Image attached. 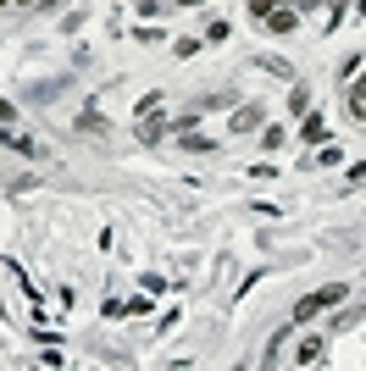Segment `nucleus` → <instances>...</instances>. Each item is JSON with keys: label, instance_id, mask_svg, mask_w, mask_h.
Masks as SVG:
<instances>
[{"label": "nucleus", "instance_id": "4", "mask_svg": "<svg viewBox=\"0 0 366 371\" xmlns=\"http://www.w3.org/2000/svg\"><path fill=\"white\" fill-rule=\"evenodd\" d=\"M167 128H172V122H167L161 111H150L145 122H139V139H145V145H161V139H167Z\"/></svg>", "mask_w": 366, "mask_h": 371}, {"label": "nucleus", "instance_id": "3", "mask_svg": "<svg viewBox=\"0 0 366 371\" xmlns=\"http://www.w3.org/2000/svg\"><path fill=\"white\" fill-rule=\"evenodd\" d=\"M300 139L316 150V145H328V117L322 111H305V122H300Z\"/></svg>", "mask_w": 366, "mask_h": 371}, {"label": "nucleus", "instance_id": "19", "mask_svg": "<svg viewBox=\"0 0 366 371\" xmlns=\"http://www.w3.org/2000/svg\"><path fill=\"white\" fill-rule=\"evenodd\" d=\"M361 17H366V0H361Z\"/></svg>", "mask_w": 366, "mask_h": 371}, {"label": "nucleus", "instance_id": "14", "mask_svg": "<svg viewBox=\"0 0 366 371\" xmlns=\"http://www.w3.org/2000/svg\"><path fill=\"white\" fill-rule=\"evenodd\" d=\"M272 6H283V0H250V17H255V22H261V17H267V11H272Z\"/></svg>", "mask_w": 366, "mask_h": 371}, {"label": "nucleus", "instance_id": "18", "mask_svg": "<svg viewBox=\"0 0 366 371\" xmlns=\"http://www.w3.org/2000/svg\"><path fill=\"white\" fill-rule=\"evenodd\" d=\"M0 6H17V0H0Z\"/></svg>", "mask_w": 366, "mask_h": 371}, {"label": "nucleus", "instance_id": "12", "mask_svg": "<svg viewBox=\"0 0 366 371\" xmlns=\"http://www.w3.org/2000/svg\"><path fill=\"white\" fill-rule=\"evenodd\" d=\"M261 145H267V155H278V150H283V128H267V133H261Z\"/></svg>", "mask_w": 366, "mask_h": 371}, {"label": "nucleus", "instance_id": "9", "mask_svg": "<svg viewBox=\"0 0 366 371\" xmlns=\"http://www.w3.org/2000/svg\"><path fill=\"white\" fill-rule=\"evenodd\" d=\"M289 106H294V111H300V117L311 111V89H305V83H294V89H289Z\"/></svg>", "mask_w": 366, "mask_h": 371}, {"label": "nucleus", "instance_id": "2", "mask_svg": "<svg viewBox=\"0 0 366 371\" xmlns=\"http://www.w3.org/2000/svg\"><path fill=\"white\" fill-rule=\"evenodd\" d=\"M294 22H300V11H294V6H272V11L261 17V28H267V34H294Z\"/></svg>", "mask_w": 366, "mask_h": 371}, {"label": "nucleus", "instance_id": "16", "mask_svg": "<svg viewBox=\"0 0 366 371\" xmlns=\"http://www.w3.org/2000/svg\"><path fill=\"white\" fill-rule=\"evenodd\" d=\"M178 6H206V0H178Z\"/></svg>", "mask_w": 366, "mask_h": 371}, {"label": "nucleus", "instance_id": "15", "mask_svg": "<svg viewBox=\"0 0 366 371\" xmlns=\"http://www.w3.org/2000/svg\"><path fill=\"white\" fill-rule=\"evenodd\" d=\"M0 122H6V128H11V122H17V106H11V100H6V94H0Z\"/></svg>", "mask_w": 366, "mask_h": 371}, {"label": "nucleus", "instance_id": "5", "mask_svg": "<svg viewBox=\"0 0 366 371\" xmlns=\"http://www.w3.org/2000/svg\"><path fill=\"white\" fill-rule=\"evenodd\" d=\"M322 355H328V344H322V338H305V344L294 349V366H322Z\"/></svg>", "mask_w": 366, "mask_h": 371}, {"label": "nucleus", "instance_id": "17", "mask_svg": "<svg viewBox=\"0 0 366 371\" xmlns=\"http://www.w3.org/2000/svg\"><path fill=\"white\" fill-rule=\"evenodd\" d=\"M6 139H11V128H0V145H6Z\"/></svg>", "mask_w": 366, "mask_h": 371}, {"label": "nucleus", "instance_id": "11", "mask_svg": "<svg viewBox=\"0 0 366 371\" xmlns=\"http://www.w3.org/2000/svg\"><path fill=\"white\" fill-rule=\"evenodd\" d=\"M100 128H106L100 111H83V117H78V133H100Z\"/></svg>", "mask_w": 366, "mask_h": 371}, {"label": "nucleus", "instance_id": "13", "mask_svg": "<svg viewBox=\"0 0 366 371\" xmlns=\"http://www.w3.org/2000/svg\"><path fill=\"white\" fill-rule=\"evenodd\" d=\"M206 39H211V45H222V39H233V22H211V28H206Z\"/></svg>", "mask_w": 366, "mask_h": 371}, {"label": "nucleus", "instance_id": "7", "mask_svg": "<svg viewBox=\"0 0 366 371\" xmlns=\"http://www.w3.org/2000/svg\"><path fill=\"white\" fill-rule=\"evenodd\" d=\"M155 305H150V294H134V299H122V316H150Z\"/></svg>", "mask_w": 366, "mask_h": 371}, {"label": "nucleus", "instance_id": "10", "mask_svg": "<svg viewBox=\"0 0 366 371\" xmlns=\"http://www.w3.org/2000/svg\"><path fill=\"white\" fill-rule=\"evenodd\" d=\"M255 67H267V73H278V78H294V67L278 61V56H255Z\"/></svg>", "mask_w": 366, "mask_h": 371}, {"label": "nucleus", "instance_id": "6", "mask_svg": "<svg viewBox=\"0 0 366 371\" xmlns=\"http://www.w3.org/2000/svg\"><path fill=\"white\" fill-rule=\"evenodd\" d=\"M255 122H261V106H239V117H233V128H227V133H250Z\"/></svg>", "mask_w": 366, "mask_h": 371}, {"label": "nucleus", "instance_id": "8", "mask_svg": "<svg viewBox=\"0 0 366 371\" xmlns=\"http://www.w3.org/2000/svg\"><path fill=\"white\" fill-rule=\"evenodd\" d=\"M350 111H356V117H361V122H366V73H361V83L350 89Z\"/></svg>", "mask_w": 366, "mask_h": 371}, {"label": "nucleus", "instance_id": "1", "mask_svg": "<svg viewBox=\"0 0 366 371\" xmlns=\"http://www.w3.org/2000/svg\"><path fill=\"white\" fill-rule=\"evenodd\" d=\"M339 299H350V283H328V289H316V294H305L294 305V321H311V316H322V310H333Z\"/></svg>", "mask_w": 366, "mask_h": 371}]
</instances>
